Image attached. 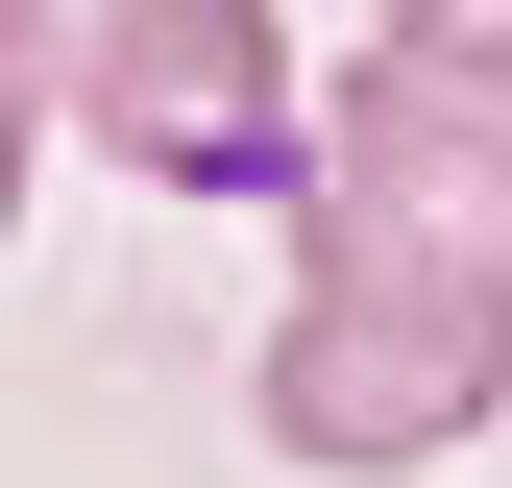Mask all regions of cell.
Listing matches in <instances>:
<instances>
[{
  "label": "cell",
  "mask_w": 512,
  "mask_h": 488,
  "mask_svg": "<svg viewBox=\"0 0 512 488\" xmlns=\"http://www.w3.org/2000/svg\"><path fill=\"white\" fill-rule=\"evenodd\" d=\"M317 244L293 269H415V293H512V98L439 74V49H366L317 98Z\"/></svg>",
  "instance_id": "obj_3"
},
{
  "label": "cell",
  "mask_w": 512,
  "mask_h": 488,
  "mask_svg": "<svg viewBox=\"0 0 512 488\" xmlns=\"http://www.w3.org/2000/svg\"><path fill=\"white\" fill-rule=\"evenodd\" d=\"M25 98H74L147 196H317V74L269 0H49Z\"/></svg>",
  "instance_id": "obj_1"
},
{
  "label": "cell",
  "mask_w": 512,
  "mask_h": 488,
  "mask_svg": "<svg viewBox=\"0 0 512 488\" xmlns=\"http://www.w3.org/2000/svg\"><path fill=\"white\" fill-rule=\"evenodd\" d=\"M269 464L317 488H391L439 440H488L512 415V293H415V269H293V318H269Z\"/></svg>",
  "instance_id": "obj_2"
},
{
  "label": "cell",
  "mask_w": 512,
  "mask_h": 488,
  "mask_svg": "<svg viewBox=\"0 0 512 488\" xmlns=\"http://www.w3.org/2000/svg\"><path fill=\"white\" fill-rule=\"evenodd\" d=\"M366 25H391V49H439V74H488V98H512V0H366Z\"/></svg>",
  "instance_id": "obj_4"
}]
</instances>
